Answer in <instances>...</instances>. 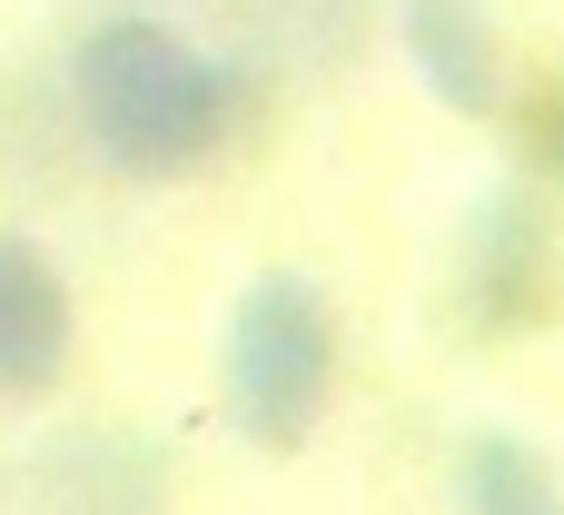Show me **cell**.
<instances>
[{
    "label": "cell",
    "instance_id": "7a4b0ae2",
    "mask_svg": "<svg viewBox=\"0 0 564 515\" xmlns=\"http://www.w3.org/2000/svg\"><path fill=\"white\" fill-rule=\"evenodd\" d=\"M218 397L258 457H297L317 437V417L337 397V318L297 268H268L238 288L228 337H218Z\"/></svg>",
    "mask_w": 564,
    "mask_h": 515
},
{
    "label": "cell",
    "instance_id": "8992f818",
    "mask_svg": "<svg viewBox=\"0 0 564 515\" xmlns=\"http://www.w3.org/2000/svg\"><path fill=\"white\" fill-rule=\"evenodd\" d=\"M456 515H564V476L525 437H466L456 457Z\"/></svg>",
    "mask_w": 564,
    "mask_h": 515
},
{
    "label": "cell",
    "instance_id": "6da1fadb",
    "mask_svg": "<svg viewBox=\"0 0 564 515\" xmlns=\"http://www.w3.org/2000/svg\"><path fill=\"white\" fill-rule=\"evenodd\" d=\"M69 99H79V129L89 149L119 169V179H178L198 169L228 119H238V69L208 60L188 30L169 20H99L79 50H69Z\"/></svg>",
    "mask_w": 564,
    "mask_h": 515
},
{
    "label": "cell",
    "instance_id": "277c9868",
    "mask_svg": "<svg viewBox=\"0 0 564 515\" xmlns=\"http://www.w3.org/2000/svg\"><path fill=\"white\" fill-rule=\"evenodd\" d=\"M406 60L466 119H486L506 99V40H496L486 0H406Z\"/></svg>",
    "mask_w": 564,
    "mask_h": 515
},
{
    "label": "cell",
    "instance_id": "5b68a950",
    "mask_svg": "<svg viewBox=\"0 0 564 515\" xmlns=\"http://www.w3.org/2000/svg\"><path fill=\"white\" fill-rule=\"evenodd\" d=\"M466 308L476 328H516L545 308V218L525 199H486L466 238Z\"/></svg>",
    "mask_w": 564,
    "mask_h": 515
},
{
    "label": "cell",
    "instance_id": "52a82bcc",
    "mask_svg": "<svg viewBox=\"0 0 564 515\" xmlns=\"http://www.w3.org/2000/svg\"><path fill=\"white\" fill-rule=\"evenodd\" d=\"M545 139H555V169H564V89H555V119H545Z\"/></svg>",
    "mask_w": 564,
    "mask_h": 515
},
{
    "label": "cell",
    "instance_id": "3957f363",
    "mask_svg": "<svg viewBox=\"0 0 564 515\" xmlns=\"http://www.w3.org/2000/svg\"><path fill=\"white\" fill-rule=\"evenodd\" d=\"M79 308L40 238H0V397H50L69 367Z\"/></svg>",
    "mask_w": 564,
    "mask_h": 515
}]
</instances>
